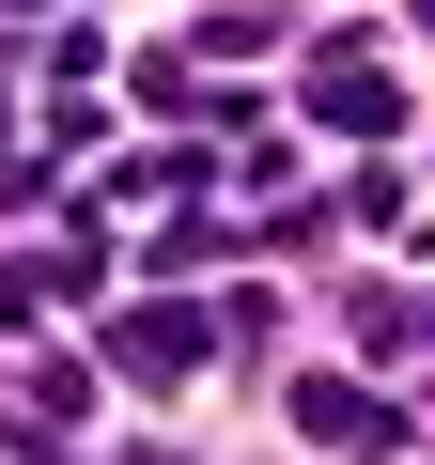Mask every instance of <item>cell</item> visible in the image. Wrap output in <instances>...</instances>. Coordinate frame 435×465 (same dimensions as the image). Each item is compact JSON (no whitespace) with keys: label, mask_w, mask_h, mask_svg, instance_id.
<instances>
[{"label":"cell","mask_w":435,"mask_h":465,"mask_svg":"<svg viewBox=\"0 0 435 465\" xmlns=\"http://www.w3.org/2000/svg\"><path fill=\"white\" fill-rule=\"evenodd\" d=\"M202 341H218L202 311H125V326H109V357H125L140 388H187V372H202Z\"/></svg>","instance_id":"cell-1"},{"label":"cell","mask_w":435,"mask_h":465,"mask_svg":"<svg viewBox=\"0 0 435 465\" xmlns=\"http://www.w3.org/2000/svg\"><path fill=\"white\" fill-rule=\"evenodd\" d=\"M311 124H342V140H389V124H404V94H389L373 63H311Z\"/></svg>","instance_id":"cell-2"},{"label":"cell","mask_w":435,"mask_h":465,"mask_svg":"<svg viewBox=\"0 0 435 465\" xmlns=\"http://www.w3.org/2000/svg\"><path fill=\"white\" fill-rule=\"evenodd\" d=\"M296 434H311V450H389L404 419H389L373 388H296Z\"/></svg>","instance_id":"cell-3"}]
</instances>
